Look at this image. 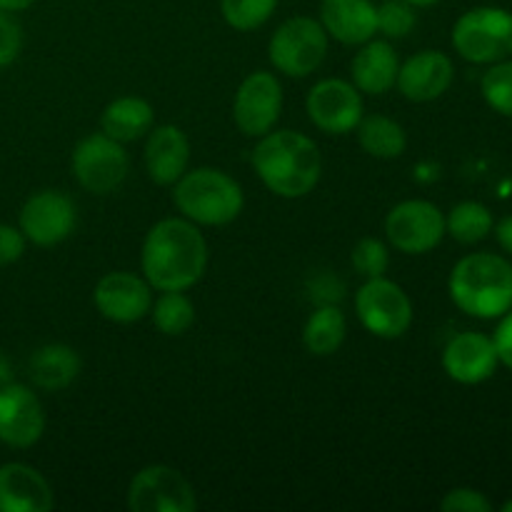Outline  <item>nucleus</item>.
<instances>
[{"label":"nucleus","mask_w":512,"mask_h":512,"mask_svg":"<svg viewBox=\"0 0 512 512\" xmlns=\"http://www.w3.org/2000/svg\"><path fill=\"white\" fill-rule=\"evenodd\" d=\"M493 343H495V350H498L500 363L512 370V308L505 313L503 323H500L498 330H495Z\"/></svg>","instance_id":"nucleus-36"},{"label":"nucleus","mask_w":512,"mask_h":512,"mask_svg":"<svg viewBox=\"0 0 512 512\" xmlns=\"http://www.w3.org/2000/svg\"><path fill=\"white\" fill-rule=\"evenodd\" d=\"M385 238L398 253L425 255L445 238V215L430 200H403L385 218Z\"/></svg>","instance_id":"nucleus-9"},{"label":"nucleus","mask_w":512,"mask_h":512,"mask_svg":"<svg viewBox=\"0 0 512 512\" xmlns=\"http://www.w3.org/2000/svg\"><path fill=\"white\" fill-rule=\"evenodd\" d=\"M418 15L415 8L405 0H385L378 5V33L385 35V40H403L413 33Z\"/></svg>","instance_id":"nucleus-30"},{"label":"nucleus","mask_w":512,"mask_h":512,"mask_svg":"<svg viewBox=\"0 0 512 512\" xmlns=\"http://www.w3.org/2000/svg\"><path fill=\"white\" fill-rule=\"evenodd\" d=\"M55 495L40 470L25 463L0 465V512H48Z\"/></svg>","instance_id":"nucleus-18"},{"label":"nucleus","mask_w":512,"mask_h":512,"mask_svg":"<svg viewBox=\"0 0 512 512\" xmlns=\"http://www.w3.org/2000/svg\"><path fill=\"white\" fill-rule=\"evenodd\" d=\"M400 60L390 40H368L350 63V83L365 95H385L395 88Z\"/></svg>","instance_id":"nucleus-21"},{"label":"nucleus","mask_w":512,"mask_h":512,"mask_svg":"<svg viewBox=\"0 0 512 512\" xmlns=\"http://www.w3.org/2000/svg\"><path fill=\"white\" fill-rule=\"evenodd\" d=\"M275 8H278V0H220V13L225 23L243 33L268 23Z\"/></svg>","instance_id":"nucleus-28"},{"label":"nucleus","mask_w":512,"mask_h":512,"mask_svg":"<svg viewBox=\"0 0 512 512\" xmlns=\"http://www.w3.org/2000/svg\"><path fill=\"white\" fill-rule=\"evenodd\" d=\"M345 335H348V320L343 310L338 305H318L303 328V343L308 353L328 358L338 353L340 345L345 343Z\"/></svg>","instance_id":"nucleus-24"},{"label":"nucleus","mask_w":512,"mask_h":512,"mask_svg":"<svg viewBox=\"0 0 512 512\" xmlns=\"http://www.w3.org/2000/svg\"><path fill=\"white\" fill-rule=\"evenodd\" d=\"M328 40L320 20L295 15L278 25L268 43V58L278 73L288 78H308L323 65L328 55Z\"/></svg>","instance_id":"nucleus-5"},{"label":"nucleus","mask_w":512,"mask_h":512,"mask_svg":"<svg viewBox=\"0 0 512 512\" xmlns=\"http://www.w3.org/2000/svg\"><path fill=\"white\" fill-rule=\"evenodd\" d=\"M153 123V105H150L148 100L138 98V95L115 98L113 103L105 105L103 115H100V128H103V133L123 145L148 135Z\"/></svg>","instance_id":"nucleus-23"},{"label":"nucleus","mask_w":512,"mask_h":512,"mask_svg":"<svg viewBox=\"0 0 512 512\" xmlns=\"http://www.w3.org/2000/svg\"><path fill=\"white\" fill-rule=\"evenodd\" d=\"M128 508L133 512H193L195 488L170 465H148L128 485Z\"/></svg>","instance_id":"nucleus-10"},{"label":"nucleus","mask_w":512,"mask_h":512,"mask_svg":"<svg viewBox=\"0 0 512 512\" xmlns=\"http://www.w3.org/2000/svg\"><path fill=\"white\" fill-rule=\"evenodd\" d=\"M35 0H0V8L8 10V13H23L33 5Z\"/></svg>","instance_id":"nucleus-38"},{"label":"nucleus","mask_w":512,"mask_h":512,"mask_svg":"<svg viewBox=\"0 0 512 512\" xmlns=\"http://www.w3.org/2000/svg\"><path fill=\"white\" fill-rule=\"evenodd\" d=\"M358 140L360 148L378 160H395L408 148V135L398 120L388 115H368L358 123Z\"/></svg>","instance_id":"nucleus-25"},{"label":"nucleus","mask_w":512,"mask_h":512,"mask_svg":"<svg viewBox=\"0 0 512 512\" xmlns=\"http://www.w3.org/2000/svg\"><path fill=\"white\" fill-rule=\"evenodd\" d=\"M343 295V280L333 278V275H318L310 283V298L315 300V305H338V300H343Z\"/></svg>","instance_id":"nucleus-35"},{"label":"nucleus","mask_w":512,"mask_h":512,"mask_svg":"<svg viewBox=\"0 0 512 512\" xmlns=\"http://www.w3.org/2000/svg\"><path fill=\"white\" fill-rule=\"evenodd\" d=\"M493 228H495V238H498L500 248L512 255V215H505V218L500 220L498 225H493Z\"/></svg>","instance_id":"nucleus-37"},{"label":"nucleus","mask_w":512,"mask_h":512,"mask_svg":"<svg viewBox=\"0 0 512 512\" xmlns=\"http://www.w3.org/2000/svg\"><path fill=\"white\" fill-rule=\"evenodd\" d=\"M70 170L83 190L93 195H108L125 183L130 158L123 143L105 133L85 135L70 155Z\"/></svg>","instance_id":"nucleus-8"},{"label":"nucleus","mask_w":512,"mask_h":512,"mask_svg":"<svg viewBox=\"0 0 512 512\" xmlns=\"http://www.w3.org/2000/svg\"><path fill=\"white\" fill-rule=\"evenodd\" d=\"M305 110L320 133L348 135L363 120V95L350 80L325 78L310 88Z\"/></svg>","instance_id":"nucleus-12"},{"label":"nucleus","mask_w":512,"mask_h":512,"mask_svg":"<svg viewBox=\"0 0 512 512\" xmlns=\"http://www.w3.org/2000/svg\"><path fill=\"white\" fill-rule=\"evenodd\" d=\"M483 98L495 113L512 118V60H498L493 68L483 75Z\"/></svg>","instance_id":"nucleus-29"},{"label":"nucleus","mask_w":512,"mask_h":512,"mask_svg":"<svg viewBox=\"0 0 512 512\" xmlns=\"http://www.w3.org/2000/svg\"><path fill=\"white\" fill-rule=\"evenodd\" d=\"M140 268L158 293L190 290L208 270V243L200 225L188 218L158 220L148 230L140 250Z\"/></svg>","instance_id":"nucleus-1"},{"label":"nucleus","mask_w":512,"mask_h":512,"mask_svg":"<svg viewBox=\"0 0 512 512\" xmlns=\"http://www.w3.org/2000/svg\"><path fill=\"white\" fill-rule=\"evenodd\" d=\"M25 243H28V240L20 233V228L0 223V265H10L15 263V260L23 258Z\"/></svg>","instance_id":"nucleus-34"},{"label":"nucleus","mask_w":512,"mask_h":512,"mask_svg":"<svg viewBox=\"0 0 512 512\" xmlns=\"http://www.w3.org/2000/svg\"><path fill=\"white\" fill-rule=\"evenodd\" d=\"M150 315H153L155 328L163 335H183L193 328L195 305L183 290H168V293H160V298L150 308Z\"/></svg>","instance_id":"nucleus-27"},{"label":"nucleus","mask_w":512,"mask_h":512,"mask_svg":"<svg viewBox=\"0 0 512 512\" xmlns=\"http://www.w3.org/2000/svg\"><path fill=\"white\" fill-rule=\"evenodd\" d=\"M190 165V140L178 125L150 128L145 143V170L158 185H175Z\"/></svg>","instance_id":"nucleus-19"},{"label":"nucleus","mask_w":512,"mask_h":512,"mask_svg":"<svg viewBox=\"0 0 512 512\" xmlns=\"http://www.w3.org/2000/svg\"><path fill=\"white\" fill-rule=\"evenodd\" d=\"M493 213L483 203L463 200L445 218V233L463 245L480 243L493 233Z\"/></svg>","instance_id":"nucleus-26"},{"label":"nucleus","mask_w":512,"mask_h":512,"mask_svg":"<svg viewBox=\"0 0 512 512\" xmlns=\"http://www.w3.org/2000/svg\"><path fill=\"white\" fill-rule=\"evenodd\" d=\"M45 433V413L38 395L23 383L0 385V443L8 448H33Z\"/></svg>","instance_id":"nucleus-14"},{"label":"nucleus","mask_w":512,"mask_h":512,"mask_svg":"<svg viewBox=\"0 0 512 512\" xmlns=\"http://www.w3.org/2000/svg\"><path fill=\"white\" fill-rule=\"evenodd\" d=\"M453 303L473 318H500L512 308V263L495 253L465 255L450 270Z\"/></svg>","instance_id":"nucleus-3"},{"label":"nucleus","mask_w":512,"mask_h":512,"mask_svg":"<svg viewBox=\"0 0 512 512\" xmlns=\"http://www.w3.org/2000/svg\"><path fill=\"white\" fill-rule=\"evenodd\" d=\"M500 358L493 338L483 333H460L445 345L443 368L460 385H480L493 378Z\"/></svg>","instance_id":"nucleus-17"},{"label":"nucleus","mask_w":512,"mask_h":512,"mask_svg":"<svg viewBox=\"0 0 512 512\" xmlns=\"http://www.w3.org/2000/svg\"><path fill=\"white\" fill-rule=\"evenodd\" d=\"M440 510L445 512H490L493 503L485 498L480 490L473 488H455L440 500Z\"/></svg>","instance_id":"nucleus-33"},{"label":"nucleus","mask_w":512,"mask_h":512,"mask_svg":"<svg viewBox=\"0 0 512 512\" xmlns=\"http://www.w3.org/2000/svg\"><path fill=\"white\" fill-rule=\"evenodd\" d=\"M10 383V360L5 358V353L0 350V385Z\"/></svg>","instance_id":"nucleus-39"},{"label":"nucleus","mask_w":512,"mask_h":512,"mask_svg":"<svg viewBox=\"0 0 512 512\" xmlns=\"http://www.w3.org/2000/svg\"><path fill=\"white\" fill-rule=\"evenodd\" d=\"M283 113V85L268 70H255L240 83L233 100V120L248 138L275 130Z\"/></svg>","instance_id":"nucleus-11"},{"label":"nucleus","mask_w":512,"mask_h":512,"mask_svg":"<svg viewBox=\"0 0 512 512\" xmlns=\"http://www.w3.org/2000/svg\"><path fill=\"white\" fill-rule=\"evenodd\" d=\"M405 3H410L413 8H430V5H438L440 0H405Z\"/></svg>","instance_id":"nucleus-40"},{"label":"nucleus","mask_w":512,"mask_h":512,"mask_svg":"<svg viewBox=\"0 0 512 512\" xmlns=\"http://www.w3.org/2000/svg\"><path fill=\"white\" fill-rule=\"evenodd\" d=\"M355 313L360 325L370 335L383 340L403 338L413 325V303L398 283L380 278H368L355 293Z\"/></svg>","instance_id":"nucleus-7"},{"label":"nucleus","mask_w":512,"mask_h":512,"mask_svg":"<svg viewBox=\"0 0 512 512\" xmlns=\"http://www.w3.org/2000/svg\"><path fill=\"white\" fill-rule=\"evenodd\" d=\"M78 213L73 200L60 190H40L33 193L20 208L18 228L25 240L38 248H53L70 238Z\"/></svg>","instance_id":"nucleus-13"},{"label":"nucleus","mask_w":512,"mask_h":512,"mask_svg":"<svg viewBox=\"0 0 512 512\" xmlns=\"http://www.w3.org/2000/svg\"><path fill=\"white\" fill-rule=\"evenodd\" d=\"M503 510H505V512H512V500H508V503L503 505Z\"/></svg>","instance_id":"nucleus-41"},{"label":"nucleus","mask_w":512,"mask_h":512,"mask_svg":"<svg viewBox=\"0 0 512 512\" xmlns=\"http://www.w3.org/2000/svg\"><path fill=\"white\" fill-rule=\"evenodd\" d=\"M20 48H23V28L13 18V13L0 8V68H8L10 63H15Z\"/></svg>","instance_id":"nucleus-32"},{"label":"nucleus","mask_w":512,"mask_h":512,"mask_svg":"<svg viewBox=\"0 0 512 512\" xmlns=\"http://www.w3.org/2000/svg\"><path fill=\"white\" fill-rule=\"evenodd\" d=\"M93 303L98 313L110 323H138L153 308V288L145 278L118 270L98 280L93 293Z\"/></svg>","instance_id":"nucleus-15"},{"label":"nucleus","mask_w":512,"mask_h":512,"mask_svg":"<svg viewBox=\"0 0 512 512\" xmlns=\"http://www.w3.org/2000/svg\"><path fill=\"white\" fill-rule=\"evenodd\" d=\"M250 163L270 193L288 200L313 193L323 173V158L315 140L295 130L265 133L255 145Z\"/></svg>","instance_id":"nucleus-2"},{"label":"nucleus","mask_w":512,"mask_h":512,"mask_svg":"<svg viewBox=\"0 0 512 512\" xmlns=\"http://www.w3.org/2000/svg\"><path fill=\"white\" fill-rule=\"evenodd\" d=\"M453 48L475 65H493L512 53V13L503 8H473L453 25Z\"/></svg>","instance_id":"nucleus-6"},{"label":"nucleus","mask_w":512,"mask_h":512,"mask_svg":"<svg viewBox=\"0 0 512 512\" xmlns=\"http://www.w3.org/2000/svg\"><path fill=\"white\" fill-rule=\"evenodd\" d=\"M353 268L358 270L363 278H380V275L388 273L390 265V253L388 245L378 238H363L358 240V245L353 248Z\"/></svg>","instance_id":"nucleus-31"},{"label":"nucleus","mask_w":512,"mask_h":512,"mask_svg":"<svg viewBox=\"0 0 512 512\" xmlns=\"http://www.w3.org/2000/svg\"><path fill=\"white\" fill-rule=\"evenodd\" d=\"M455 78V65L440 50H420L398 70L395 88L410 103H430L448 93Z\"/></svg>","instance_id":"nucleus-16"},{"label":"nucleus","mask_w":512,"mask_h":512,"mask_svg":"<svg viewBox=\"0 0 512 512\" xmlns=\"http://www.w3.org/2000/svg\"><path fill=\"white\" fill-rule=\"evenodd\" d=\"M173 200L183 218L205 228L233 223L245 205L238 180L218 168L185 170L183 178L175 183Z\"/></svg>","instance_id":"nucleus-4"},{"label":"nucleus","mask_w":512,"mask_h":512,"mask_svg":"<svg viewBox=\"0 0 512 512\" xmlns=\"http://www.w3.org/2000/svg\"><path fill=\"white\" fill-rule=\"evenodd\" d=\"M320 25L343 45H363L378 33V8L370 0H323Z\"/></svg>","instance_id":"nucleus-20"},{"label":"nucleus","mask_w":512,"mask_h":512,"mask_svg":"<svg viewBox=\"0 0 512 512\" xmlns=\"http://www.w3.org/2000/svg\"><path fill=\"white\" fill-rule=\"evenodd\" d=\"M28 373L35 388L58 393L73 385L80 375V355L65 343H48L30 355Z\"/></svg>","instance_id":"nucleus-22"}]
</instances>
